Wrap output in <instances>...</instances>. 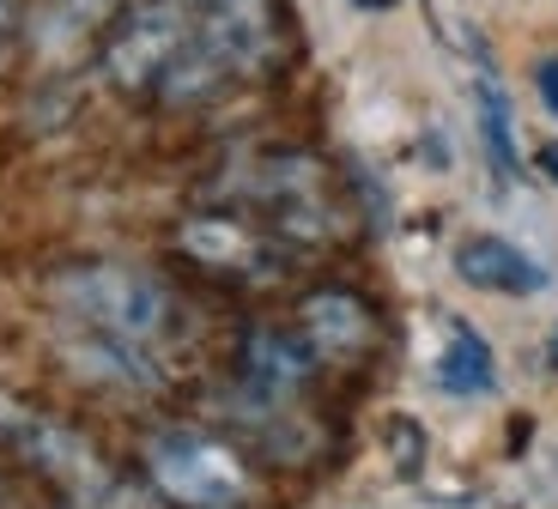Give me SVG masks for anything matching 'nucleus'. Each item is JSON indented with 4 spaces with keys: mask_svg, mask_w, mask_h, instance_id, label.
<instances>
[{
    "mask_svg": "<svg viewBox=\"0 0 558 509\" xmlns=\"http://www.w3.org/2000/svg\"><path fill=\"white\" fill-rule=\"evenodd\" d=\"M182 243L195 249L207 267H238V274H255V262H262V243H255L238 219H195L189 231H182Z\"/></svg>",
    "mask_w": 558,
    "mask_h": 509,
    "instance_id": "f8f14e48",
    "label": "nucleus"
},
{
    "mask_svg": "<svg viewBox=\"0 0 558 509\" xmlns=\"http://www.w3.org/2000/svg\"><path fill=\"white\" fill-rule=\"evenodd\" d=\"M359 7H371V13H383V7H395V0H359Z\"/></svg>",
    "mask_w": 558,
    "mask_h": 509,
    "instance_id": "f3484780",
    "label": "nucleus"
},
{
    "mask_svg": "<svg viewBox=\"0 0 558 509\" xmlns=\"http://www.w3.org/2000/svg\"><path fill=\"white\" fill-rule=\"evenodd\" d=\"M13 19H19V0H0V31L13 25Z\"/></svg>",
    "mask_w": 558,
    "mask_h": 509,
    "instance_id": "2eb2a0df",
    "label": "nucleus"
},
{
    "mask_svg": "<svg viewBox=\"0 0 558 509\" xmlns=\"http://www.w3.org/2000/svg\"><path fill=\"white\" fill-rule=\"evenodd\" d=\"M546 364L558 371V328H553V340H546Z\"/></svg>",
    "mask_w": 558,
    "mask_h": 509,
    "instance_id": "dca6fc26",
    "label": "nucleus"
},
{
    "mask_svg": "<svg viewBox=\"0 0 558 509\" xmlns=\"http://www.w3.org/2000/svg\"><path fill=\"white\" fill-rule=\"evenodd\" d=\"M474 104H480V146H486V165L492 177L510 189L522 177V152H517V116H510V97H504L498 80H480L474 85Z\"/></svg>",
    "mask_w": 558,
    "mask_h": 509,
    "instance_id": "9d476101",
    "label": "nucleus"
},
{
    "mask_svg": "<svg viewBox=\"0 0 558 509\" xmlns=\"http://www.w3.org/2000/svg\"><path fill=\"white\" fill-rule=\"evenodd\" d=\"M0 425H7V437L25 449L31 468H43L49 480H61L68 492H92V485H104V468L98 455L85 449L73 431L49 425V419H25V413H0Z\"/></svg>",
    "mask_w": 558,
    "mask_h": 509,
    "instance_id": "20e7f679",
    "label": "nucleus"
},
{
    "mask_svg": "<svg viewBox=\"0 0 558 509\" xmlns=\"http://www.w3.org/2000/svg\"><path fill=\"white\" fill-rule=\"evenodd\" d=\"M541 170L558 182V140H546V146H541Z\"/></svg>",
    "mask_w": 558,
    "mask_h": 509,
    "instance_id": "4468645a",
    "label": "nucleus"
},
{
    "mask_svg": "<svg viewBox=\"0 0 558 509\" xmlns=\"http://www.w3.org/2000/svg\"><path fill=\"white\" fill-rule=\"evenodd\" d=\"M310 352L304 340H292V334H274V328H255L250 340H243V383L255 388L262 400H279L292 395V388L310 383Z\"/></svg>",
    "mask_w": 558,
    "mask_h": 509,
    "instance_id": "1a4fd4ad",
    "label": "nucleus"
},
{
    "mask_svg": "<svg viewBox=\"0 0 558 509\" xmlns=\"http://www.w3.org/2000/svg\"><path fill=\"white\" fill-rule=\"evenodd\" d=\"M534 85H541V97H546V110L558 116V56H553V61H541V68H534Z\"/></svg>",
    "mask_w": 558,
    "mask_h": 509,
    "instance_id": "ddd939ff",
    "label": "nucleus"
},
{
    "mask_svg": "<svg viewBox=\"0 0 558 509\" xmlns=\"http://www.w3.org/2000/svg\"><path fill=\"white\" fill-rule=\"evenodd\" d=\"M456 274L480 291H498V298H529L546 286V267H534V255H522L504 237H468L456 249Z\"/></svg>",
    "mask_w": 558,
    "mask_h": 509,
    "instance_id": "0eeeda50",
    "label": "nucleus"
},
{
    "mask_svg": "<svg viewBox=\"0 0 558 509\" xmlns=\"http://www.w3.org/2000/svg\"><path fill=\"white\" fill-rule=\"evenodd\" d=\"M146 473L170 504L189 509H231L250 492V473L225 443H213L207 431H158L146 443Z\"/></svg>",
    "mask_w": 558,
    "mask_h": 509,
    "instance_id": "f03ea898",
    "label": "nucleus"
},
{
    "mask_svg": "<svg viewBox=\"0 0 558 509\" xmlns=\"http://www.w3.org/2000/svg\"><path fill=\"white\" fill-rule=\"evenodd\" d=\"M437 388L444 395H492L498 388V371H492V346L480 340L468 322H456L449 328V346H444V359H437Z\"/></svg>",
    "mask_w": 558,
    "mask_h": 509,
    "instance_id": "9b49d317",
    "label": "nucleus"
},
{
    "mask_svg": "<svg viewBox=\"0 0 558 509\" xmlns=\"http://www.w3.org/2000/svg\"><path fill=\"white\" fill-rule=\"evenodd\" d=\"M189 37H195L189 0H146L134 13H116V25L104 31V73L122 92H158L165 68L182 56Z\"/></svg>",
    "mask_w": 558,
    "mask_h": 509,
    "instance_id": "7ed1b4c3",
    "label": "nucleus"
},
{
    "mask_svg": "<svg viewBox=\"0 0 558 509\" xmlns=\"http://www.w3.org/2000/svg\"><path fill=\"white\" fill-rule=\"evenodd\" d=\"M110 25H116V0H37V13H31L25 31L43 61H68L73 49H85Z\"/></svg>",
    "mask_w": 558,
    "mask_h": 509,
    "instance_id": "6e6552de",
    "label": "nucleus"
},
{
    "mask_svg": "<svg viewBox=\"0 0 558 509\" xmlns=\"http://www.w3.org/2000/svg\"><path fill=\"white\" fill-rule=\"evenodd\" d=\"M61 352H68V364L80 376H98V383H116V388H158V383H165L140 340L85 328V322H73V328L61 334Z\"/></svg>",
    "mask_w": 558,
    "mask_h": 509,
    "instance_id": "39448f33",
    "label": "nucleus"
},
{
    "mask_svg": "<svg viewBox=\"0 0 558 509\" xmlns=\"http://www.w3.org/2000/svg\"><path fill=\"white\" fill-rule=\"evenodd\" d=\"M304 340L322 359H352V352H364V346L377 340V316L352 291H310L304 298Z\"/></svg>",
    "mask_w": 558,
    "mask_h": 509,
    "instance_id": "423d86ee",
    "label": "nucleus"
},
{
    "mask_svg": "<svg viewBox=\"0 0 558 509\" xmlns=\"http://www.w3.org/2000/svg\"><path fill=\"white\" fill-rule=\"evenodd\" d=\"M49 298L68 310L73 322L85 328H104V334H122V340H170L177 334V298L165 291V279H153L146 267H122V262H85L56 274Z\"/></svg>",
    "mask_w": 558,
    "mask_h": 509,
    "instance_id": "f257e3e1",
    "label": "nucleus"
}]
</instances>
